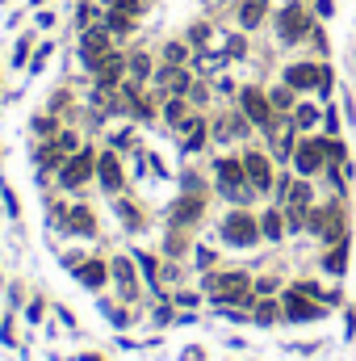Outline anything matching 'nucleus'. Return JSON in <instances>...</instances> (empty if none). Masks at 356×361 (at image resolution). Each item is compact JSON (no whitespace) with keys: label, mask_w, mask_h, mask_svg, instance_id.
<instances>
[{"label":"nucleus","mask_w":356,"mask_h":361,"mask_svg":"<svg viewBox=\"0 0 356 361\" xmlns=\"http://www.w3.org/2000/svg\"><path fill=\"white\" fill-rule=\"evenodd\" d=\"M205 290L218 298V302H248L252 298V281L243 273H218L205 281Z\"/></svg>","instance_id":"obj_1"},{"label":"nucleus","mask_w":356,"mask_h":361,"mask_svg":"<svg viewBox=\"0 0 356 361\" xmlns=\"http://www.w3.org/2000/svg\"><path fill=\"white\" fill-rule=\"evenodd\" d=\"M285 85H289V89H319V92H327L331 76H327L319 63H293V68H285Z\"/></svg>","instance_id":"obj_2"},{"label":"nucleus","mask_w":356,"mask_h":361,"mask_svg":"<svg viewBox=\"0 0 356 361\" xmlns=\"http://www.w3.org/2000/svg\"><path fill=\"white\" fill-rule=\"evenodd\" d=\"M256 235H260V227H256V219H252V214H231V219L222 223V240H227V244H235V248H252V244H256Z\"/></svg>","instance_id":"obj_3"},{"label":"nucleus","mask_w":356,"mask_h":361,"mask_svg":"<svg viewBox=\"0 0 356 361\" xmlns=\"http://www.w3.org/2000/svg\"><path fill=\"white\" fill-rule=\"evenodd\" d=\"M92 164H96V160H92V152L84 147V152H76V156H72V160L63 164V173H59V180H63L68 189H80V185H84V180L92 177Z\"/></svg>","instance_id":"obj_4"},{"label":"nucleus","mask_w":356,"mask_h":361,"mask_svg":"<svg viewBox=\"0 0 356 361\" xmlns=\"http://www.w3.org/2000/svg\"><path fill=\"white\" fill-rule=\"evenodd\" d=\"M331 156V143H319V139H306L302 147H298V169L310 177V173H319L323 169V160Z\"/></svg>","instance_id":"obj_5"},{"label":"nucleus","mask_w":356,"mask_h":361,"mask_svg":"<svg viewBox=\"0 0 356 361\" xmlns=\"http://www.w3.org/2000/svg\"><path fill=\"white\" fill-rule=\"evenodd\" d=\"M80 55H84V63H89L92 72L109 59V38H105V30H89L84 34V42H80Z\"/></svg>","instance_id":"obj_6"},{"label":"nucleus","mask_w":356,"mask_h":361,"mask_svg":"<svg viewBox=\"0 0 356 361\" xmlns=\"http://www.w3.org/2000/svg\"><path fill=\"white\" fill-rule=\"evenodd\" d=\"M243 114L256 122V126H272V105H268V97L260 89H243Z\"/></svg>","instance_id":"obj_7"},{"label":"nucleus","mask_w":356,"mask_h":361,"mask_svg":"<svg viewBox=\"0 0 356 361\" xmlns=\"http://www.w3.org/2000/svg\"><path fill=\"white\" fill-rule=\"evenodd\" d=\"M276 30H281V38H285V42H298V38L310 30V21H306V13L293 4V8H285V13H281V25H276Z\"/></svg>","instance_id":"obj_8"},{"label":"nucleus","mask_w":356,"mask_h":361,"mask_svg":"<svg viewBox=\"0 0 356 361\" xmlns=\"http://www.w3.org/2000/svg\"><path fill=\"white\" fill-rule=\"evenodd\" d=\"M218 177H222V189H227L231 197H239V193H243V180H248L243 164H235V160H222V164H218Z\"/></svg>","instance_id":"obj_9"},{"label":"nucleus","mask_w":356,"mask_h":361,"mask_svg":"<svg viewBox=\"0 0 356 361\" xmlns=\"http://www.w3.org/2000/svg\"><path fill=\"white\" fill-rule=\"evenodd\" d=\"M243 173H248V180H252L256 189H268V185H272V173H268V160L260 156V152H248V160H243Z\"/></svg>","instance_id":"obj_10"},{"label":"nucleus","mask_w":356,"mask_h":361,"mask_svg":"<svg viewBox=\"0 0 356 361\" xmlns=\"http://www.w3.org/2000/svg\"><path fill=\"white\" fill-rule=\"evenodd\" d=\"M96 177H101L105 189L117 193V189H122V164H117V156H101V160H96Z\"/></svg>","instance_id":"obj_11"},{"label":"nucleus","mask_w":356,"mask_h":361,"mask_svg":"<svg viewBox=\"0 0 356 361\" xmlns=\"http://www.w3.org/2000/svg\"><path fill=\"white\" fill-rule=\"evenodd\" d=\"M285 311H289V319H314V315H319V307H310V302L302 298V290H289V294H285Z\"/></svg>","instance_id":"obj_12"},{"label":"nucleus","mask_w":356,"mask_h":361,"mask_svg":"<svg viewBox=\"0 0 356 361\" xmlns=\"http://www.w3.org/2000/svg\"><path fill=\"white\" fill-rule=\"evenodd\" d=\"M260 13H265V4H260V0H248V4L239 8V21H243L248 30H256V25H260Z\"/></svg>","instance_id":"obj_13"},{"label":"nucleus","mask_w":356,"mask_h":361,"mask_svg":"<svg viewBox=\"0 0 356 361\" xmlns=\"http://www.w3.org/2000/svg\"><path fill=\"white\" fill-rule=\"evenodd\" d=\"M68 227H72V231H84V235H92V214L84 210V206H76V210H72V219H68Z\"/></svg>","instance_id":"obj_14"},{"label":"nucleus","mask_w":356,"mask_h":361,"mask_svg":"<svg viewBox=\"0 0 356 361\" xmlns=\"http://www.w3.org/2000/svg\"><path fill=\"white\" fill-rule=\"evenodd\" d=\"M80 281H84V286H92V290H96V286L105 281V265H96V261H89V265L80 269Z\"/></svg>","instance_id":"obj_15"},{"label":"nucleus","mask_w":356,"mask_h":361,"mask_svg":"<svg viewBox=\"0 0 356 361\" xmlns=\"http://www.w3.org/2000/svg\"><path fill=\"white\" fill-rule=\"evenodd\" d=\"M197 214H201V202H197V197H189V202L177 206V223H193Z\"/></svg>","instance_id":"obj_16"},{"label":"nucleus","mask_w":356,"mask_h":361,"mask_svg":"<svg viewBox=\"0 0 356 361\" xmlns=\"http://www.w3.org/2000/svg\"><path fill=\"white\" fill-rule=\"evenodd\" d=\"M314 122H319V109H314V105H302V109L293 114V126H302V130H310Z\"/></svg>","instance_id":"obj_17"},{"label":"nucleus","mask_w":356,"mask_h":361,"mask_svg":"<svg viewBox=\"0 0 356 361\" xmlns=\"http://www.w3.org/2000/svg\"><path fill=\"white\" fill-rule=\"evenodd\" d=\"M201 143H205V126H201V122H193V130H189V143H184V152H201Z\"/></svg>","instance_id":"obj_18"},{"label":"nucleus","mask_w":356,"mask_h":361,"mask_svg":"<svg viewBox=\"0 0 356 361\" xmlns=\"http://www.w3.org/2000/svg\"><path fill=\"white\" fill-rule=\"evenodd\" d=\"M260 231H265L268 240H281V214H276V210L265 214V227H260Z\"/></svg>","instance_id":"obj_19"},{"label":"nucleus","mask_w":356,"mask_h":361,"mask_svg":"<svg viewBox=\"0 0 356 361\" xmlns=\"http://www.w3.org/2000/svg\"><path fill=\"white\" fill-rule=\"evenodd\" d=\"M289 101H293V97H289V85H281V89L272 92V105H276V109H289Z\"/></svg>","instance_id":"obj_20"},{"label":"nucleus","mask_w":356,"mask_h":361,"mask_svg":"<svg viewBox=\"0 0 356 361\" xmlns=\"http://www.w3.org/2000/svg\"><path fill=\"white\" fill-rule=\"evenodd\" d=\"M164 114H168V122H184V105H180V101H172V105H168V109H164Z\"/></svg>","instance_id":"obj_21"},{"label":"nucleus","mask_w":356,"mask_h":361,"mask_svg":"<svg viewBox=\"0 0 356 361\" xmlns=\"http://www.w3.org/2000/svg\"><path fill=\"white\" fill-rule=\"evenodd\" d=\"M327 269H331V273H340V269H344V248H336V252L327 257Z\"/></svg>","instance_id":"obj_22"},{"label":"nucleus","mask_w":356,"mask_h":361,"mask_svg":"<svg viewBox=\"0 0 356 361\" xmlns=\"http://www.w3.org/2000/svg\"><path fill=\"white\" fill-rule=\"evenodd\" d=\"M184 55H189V51H184V47H180V42H172V47H168V63H180V59H184Z\"/></svg>","instance_id":"obj_23"},{"label":"nucleus","mask_w":356,"mask_h":361,"mask_svg":"<svg viewBox=\"0 0 356 361\" xmlns=\"http://www.w3.org/2000/svg\"><path fill=\"white\" fill-rule=\"evenodd\" d=\"M272 315H276V307H272V302H265V307L256 311V319H260V324H272Z\"/></svg>","instance_id":"obj_24"},{"label":"nucleus","mask_w":356,"mask_h":361,"mask_svg":"<svg viewBox=\"0 0 356 361\" xmlns=\"http://www.w3.org/2000/svg\"><path fill=\"white\" fill-rule=\"evenodd\" d=\"M139 265H143V273H151V277H155V261H151L147 252H139Z\"/></svg>","instance_id":"obj_25"},{"label":"nucleus","mask_w":356,"mask_h":361,"mask_svg":"<svg viewBox=\"0 0 356 361\" xmlns=\"http://www.w3.org/2000/svg\"><path fill=\"white\" fill-rule=\"evenodd\" d=\"M130 68H134V76H147V59H143V55H134V63H130Z\"/></svg>","instance_id":"obj_26"}]
</instances>
